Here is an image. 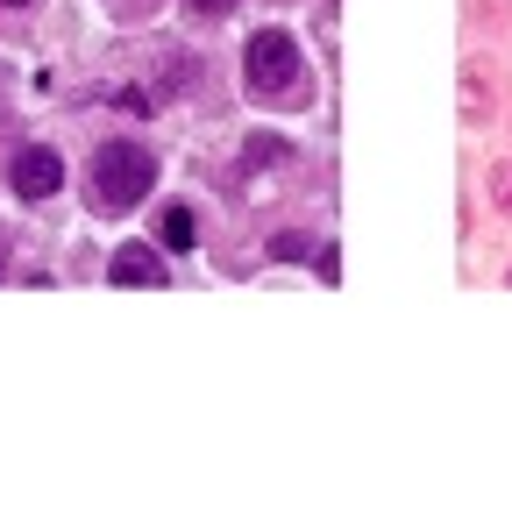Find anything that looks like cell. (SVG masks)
I'll return each mask as SVG.
<instances>
[{"label": "cell", "instance_id": "1", "mask_svg": "<svg viewBox=\"0 0 512 505\" xmlns=\"http://www.w3.org/2000/svg\"><path fill=\"white\" fill-rule=\"evenodd\" d=\"M150 185H157V157L143 143H100L93 150V207L100 214H128L136 200H150Z\"/></svg>", "mask_w": 512, "mask_h": 505}, {"label": "cell", "instance_id": "2", "mask_svg": "<svg viewBox=\"0 0 512 505\" xmlns=\"http://www.w3.org/2000/svg\"><path fill=\"white\" fill-rule=\"evenodd\" d=\"M242 86L256 100H299L306 72H299V43L285 29H256L249 50H242Z\"/></svg>", "mask_w": 512, "mask_h": 505}, {"label": "cell", "instance_id": "3", "mask_svg": "<svg viewBox=\"0 0 512 505\" xmlns=\"http://www.w3.org/2000/svg\"><path fill=\"white\" fill-rule=\"evenodd\" d=\"M8 178H15V200H50L57 185H64V157L43 150V143H29V150L8 164Z\"/></svg>", "mask_w": 512, "mask_h": 505}, {"label": "cell", "instance_id": "4", "mask_svg": "<svg viewBox=\"0 0 512 505\" xmlns=\"http://www.w3.org/2000/svg\"><path fill=\"white\" fill-rule=\"evenodd\" d=\"M107 278H114V285H164V257H157V249H143V242H121L114 264H107Z\"/></svg>", "mask_w": 512, "mask_h": 505}, {"label": "cell", "instance_id": "5", "mask_svg": "<svg viewBox=\"0 0 512 505\" xmlns=\"http://www.w3.org/2000/svg\"><path fill=\"white\" fill-rule=\"evenodd\" d=\"M491 65H484V57H470V65H463V121H470V129H484V121H491Z\"/></svg>", "mask_w": 512, "mask_h": 505}, {"label": "cell", "instance_id": "6", "mask_svg": "<svg viewBox=\"0 0 512 505\" xmlns=\"http://www.w3.org/2000/svg\"><path fill=\"white\" fill-rule=\"evenodd\" d=\"M157 242H164V249H192V242H200L192 207H164V214H157Z\"/></svg>", "mask_w": 512, "mask_h": 505}, {"label": "cell", "instance_id": "7", "mask_svg": "<svg viewBox=\"0 0 512 505\" xmlns=\"http://www.w3.org/2000/svg\"><path fill=\"white\" fill-rule=\"evenodd\" d=\"M285 157H292V150H285L278 136H249V150H242V164H249V171H264V164H285Z\"/></svg>", "mask_w": 512, "mask_h": 505}, {"label": "cell", "instance_id": "8", "mask_svg": "<svg viewBox=\"0 0 512 505\" xmlns=\"http://www.w3.org/2000/svg\"><path fill=\"white\" fill-rule=\"evenodd\" d=\"M271 257H278V264H313V235H299V228L278 235V242H271Z\"/></svg>", "mask_w": 512, "mask_h": 505}, {"label": "cell", "instance_id": "9", "mask_svg": "<svg viewBox=\"0 0 512 505\" xmlns=\"http://www.w3.org/2000/svg\"><path fill=\"white\" fill-rule=\"evenodd\" d=\"M491 207H498V214H512V157H505V164H491Z\"/></svg>", "mask_w": 512, "mask_h": 505}, {"label": "cell", "instance_id": "10", "mask_svg": "<svg viewBox=\"0 0 512 505\" xmlns=\"http://www.w3.org/2000/svg\"><path fill=\"white\" fill-rule=\"evenodd\" d=\"M313 271H320V278L335 285V278H342V257H335V249H313Z\"/></svg>", "mask_w": 512, "mask_h": 505}, {"label": "cell", "instance_id": "11", "mask_svg": "<svg viewBox=\"0 0 512 505\" xmlns=\"http://www.w3.org/2000/svg\"><path fill=\"white\" fill-rule=\"evenodd\" d=\"M185 8H192V15H207V22H221V15L235 8V0H185Z\"/></svg>", "mask_w": 512, "mask_h": 505}, {"label": "cell", "instance_id": "12", "mask_svg": "<svg viewBox=\"0 0 512 505\" xmlns=\"http://www.w3.org/2000/svg\"><path fill=\"white\" fill-rule=\"evenodd\" d=\"M0 8H29V0H0Z\"/></svg>", "mask_w": 512, "mask_h": 505}]
</instances>
